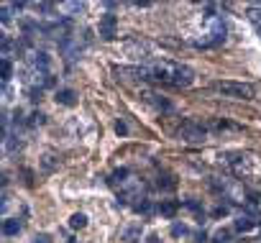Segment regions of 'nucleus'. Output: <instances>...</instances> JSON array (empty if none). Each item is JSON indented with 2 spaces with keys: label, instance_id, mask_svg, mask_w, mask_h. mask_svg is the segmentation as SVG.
<instances>
[{
  "label": "nucleus",
  "instance_id": "8",
  "mask_svg": "<svg viewBox=\"0 0 261 243\" xmlns=\"http://www.w3.org/2000/svg\"><path fill=\"white\" fill-rule=\"evenodd\" d=\"M141 235H144V225H141V223H128L125 228H120L118 240H120V243H139Z\"/></svg>",
  "mask_w": 261,
  "mask_h": 243
},
{
  "label": "nucleus",
  "instance_id": "11",
  "mask_svg": "<svg viewBox=\"0 0 261 243\" xmlns=\"http://www.w3.org/2000/svg\"><path fill=\"white\" fill-rule=\"evenodd\" d=\"M179 207H182V205H179L177 200H162V202L156 205V212H159V215H164V218H174Z\"/></svg>",
  "mask_w": 261,
  "mask_h": 243
},
{
  "label": "nucleus",
  "instance_id": "24",
  "mask_svg": "<svg viewBox=\"0 0 261 243\" xmlns=\"http://www.w3.org/2000/svg\"><path fill=\"white\" fill-rule=\"evenodd\" d=\"M115 133H128V126L125 123H115Z\"/></svg>",
  "mask_w": 261,
  "mask_h": 243
},
{
  "label": "nucleus",
  "instance_id": "18",
  "mask_svg": "<svg viewBox=\"0 0 261 243\" xmlns=\"http://www.w3.org/2000/svg\"><path fill=\"white\" fill-rule=\"evenodd\" d=\"M85 225H87V215H85V212H74V215L69 218V228H72V230H82Z\"/></svg>",
  "mask_w": 261,
  "mask_h": 243
},
{
  "label": "nucleus",
  "instance_id": "4",
  "mask_svg": "<svg viewBox=\"0 0 261 243\" xmlns=\"http://www.w3.org/2000/svg\"><path fill=\"white\" fill-rule=\"evenodd\" d=\"M220 159H223V164H225L233 174H238V177H251L253 169H256V156H253V154L233 151V154H225V156H220Z\"/></svg>",
  "mask_w": 261,
  "mask_h": 243
},
{
  "label": "nucleus",
  "instance_id": "10",
  "mask_svg": "<svg viewBox=\"0 0 261 243\" xmlns=\"http://www.w3.org/2000/svg\"><path fill=\"white\" fill-rule=\"evenodd\" d=\"M256 225H258L256 215H251V212H243V215H238V218H236V223H233V230H238V233H251Z\"/></svg>",
  "mask_w": 261,
  "mask_h": 243
},
{
  "label": "nucleus",
  "instance_id": "19",
  "mask_svg": "<svg viewBox=\"0 0 261 243\" xmlns=\"http://www.w3.org/2000/svg\"><path fill=\"white\" fill-rule=\"evenodd\" d=\"M57 11H62V13H82L85 11V3H59Z\"/></svg>",
  "mask_w": 261,
  "mask_h": 243
},
{
  "label": "nucleus",
  "instance_id": "13",
  "mask_svg": "<svg viewBox=\"0 0 261 243\" xmlns=\"http://www.w3.org/2000/svg\"><path fill=\"white\" fill-rule=\"evenodd\" d=\"M213 243H233V230L230 228H218L213 233Z\"/></svg>",
  "mask_w": 261,
  "mask_h": 243
},
{
  "label": "nucleus",
  "instance_id": "20",
  "mask_svg": "<svg viewBox=\"0 0 261 243\" xmlns=\"http://www.w3.org/2000/svg\"><path fill=\"white\" fill-rule=\"evenodd\" d=\"M172 235H174V238H190L192 230H190V225H185V223H174V225H172Z\"/></svg>",
  "mask_w": 261,
  "mask_h": 243
},
{
  "label": "nucleus",
  "instance_id": "1",
  "mask_svg": "<svg viewBox=\"0 0 261 243\" xmlns=\"http://www.w3.org/2000/svg\"><path fill=\"white\" fill-rule=\"evenodd\" d=\"M118 77L128 79H149L156 85H169V87H190L195 82V72L187 64L172 62V59H154L139 67H115Z\"/></svg>",
  "mask_w": 261,
  "mask_h": 243
},
{
  "label": "nucleus",
  "instance_id": "7",
  "mask_svg": "<svg viewBox=\"0 0 261 243\" xmlns=\"http://www.w3.org/2000/svg\"><path fill=\"white\" fill-rule=\"evenodd\" d=\"M97 34H100V39H102V41H113V39L118 36V18H115L113 13H105V16L100 18Z\"/></svg>",
  "mask_w": 261,
  "mask_h": 243
},
{
  "label": "nucleus",
  "instance_id": "26",
  "mask_svg": "<svg viewBox=\"0 0 261 243\" xmlns=\"http://www.w3.org/2000/svg\"><path fill=\"white\" fill-rule=\"evenodd\" d=\"M146 243H159V238H156V235H149V240H146Z\"/></svg>",
  "mask_w": 261,
  "mask_h": 243
},
{
  "label": "nucleus",
  "instance_id": "16",
  "mask_svg": "<svg viewBox=\"0 0 261 243\" xmlns=\"http://www.w3.org/2000/svg\"><path fill=\"white\" fill-rule=\"evenodd\" d=\"M248 21H251V23L256 26V31L261 34V3H258V6H251V8H248Z\"/></svg>",
  "mask_w": 261,
  "mask_h": 243
},
{
  "label": "nucleus",
  "instance_id": "2",
  "mask_svg": "<svg viewBox=\"0 0 261 243\" xmlns=\"http://www.w3.org/2000/svg\"><path fill=\"white\" fill-rule=\"evenodd\" d=\"M108 184L115 190V195H118L123 202H134V205H139V202L149 200V197H146V192H149L146 182H144L139 174H134L128 167L115 169V172L110 174Z\"/></svg>",
  "mask_w": 261,
  "mask_h": 243
},
{
  "label": "nucleus",
  "instance_id": "21",
  "mask_svg": "<svg viewBox=\"0 0 261 243\" xmlns=\"http://www.w3.org/2000/svg\"><path fill=\"white\" fill-rule=\"evenodd\" d=\"M134 210H136L139 215H144V218H149V215H151V212H154L156 207L151 205V200H144V202H139V205H134Z\"/></svg>",
  "mask_w": 261,
  "mask_h": 243
},
{
  "label": "nucleus",
  "instance_id": "3",
  "mask_svg": "<svg viewBox=\"0 0 261 243\" xmlns=\"http://www.w3.org/2000/svg\"><path fill=\"white\" fill-rule=\"evenodd\" d=\"M225 34H228V26L223 21V16H215V13H207L202 18V31L200 36L195 39L197 46L202 49H210V46H220L225 41Z\"/></svg>",
  "mask_w": 261,
  "mask_h": 243
},
{
  "label": "nucleus",
  "instance_id": "23",
  "mask_svg": "<svg viewBox=\"0 0 261 243\" xmlns=\"http://www.w3.org/2000/svg\"><path fill=\"white\" fill-rule=\"evenodd\" d=\"M31 243H51V238H49V235H44V233H41V235H36V238H34V240H31Z\"/></svg>",
  "mask_w": 261,
  "mask_h": 243
},
{
  "label": "nucleus",
  "instance_id": "27",
  "mask_svg": "<svg viewBox=\"0 0 261 243\" xmlns=\"http://www.w3.org/2000/svg\"><path fill=\"white\" fill-rule=\"evenodd\" d=\"M256 184H258V190H261V177H258V182H256Z\"/></svg>",
  "mask_w": 261,
  "mask_h": 243
},
{
  "label": "nucleus",
  "instance_id": "15",
  "mask_svg": "<svg viewBox=\"0 0 261 243\" xmlns=\"http://www.w3.org/2000/svg\"><path fill=\"white\" fill-rule=\"evenodd\" d=\"M156 187H159V190H164V192H172V190L177 187V182H174V177H172V174H164V177L159 174V179H156Z\"/></svg>",
  "mask_w": 261,
  "mask_h": 243
},
{
  "label": "nucleus",
  "instance_id": "14",
  "mask_svg": "<svg viewBox=\"0 0 261 243\" xmlns=\"http://www.w3.org/2000/svg\"><path fill=\"white\" fill-rule=\"evenodd\" d=\"M57 102H62V105H74V102H77L74 90H57Z\"/></svg>",
  "mask_w": 261,
  "mask_h": 243
},
{
  "label": "nucleus",
  "instance_id": "22",
  "mask_svg": "<svg viewBox=\"0 0 261 243\" xmlns=\"http://www.w3.org/2000/svg\"><path fill=\"white\" fill-rule=\"evenodd\" d=\"M185 207H187V210H192L197 218H202V215H205V210H202V205H200L197 200H185Z\"/></svg>",
  "mask_w": 261,
  "mask_h": 243
},
{
  "label": "nucleus",
  "instance_id": "9",
  "mask_svg": "<svg viewBox=\"0 0 261 243\" xmlns=\"http://www.w3.org/2000/svg\"><path fill=\"white\" fill-rule=\"evenodd\" d=\"M23 54V44L18 39H11V36H3V59H13V57H21Z\"/></svg>",
  "mask_w": 261,
  "mask_h": 243
},
{
  "label": "nucleus",
  "instance_id": "5",
  "mask_svg": "<svg viewBox=\"0 0 261 243\" xmlns=\"http://www.w3.org/2000/svg\"><path fill=\"white\" fill-rule=\"evenodd\" d=\"M213 90L220 92L223 97H233V100H251L253 97V87L246 82H215Z\"/></svg>",
  "mask_w": 261,
  "mask_h": 243
},
{
  "label": "nucleus",
  "instance_id": "6",
  "mask_svg": "<svg viewBox=\"0 0 261 243\" xmlns=\"http://www.w3.org/2000/svg\"><path fill=\"white\" fill-rule=\"evenodd\" d=\"M179 139L187 144H202L207 139V128L202 123H195V120H185L179 126Z\"/></svg>",
  "mask_w": 261,
  "mask_h": 243
},
{
  "label": "nucleus",
  "instance_id": "12",
  "mask_svg": "<svg viewBox=\"0 0 261 243\" xmlns=\"http://www.w3.org/2000/svg\"><path fill=\"white\" fill-rule=\"evenodd\" d=\"M23 230V223L18 220V218H6L3 220V235L6 238H13V235H18Z\"/></svg>",
  "mask_w": 261,
  "mask_h": 243
},
{
  "label": "nucleus",
  "instance_id": "17",
  "mask_svg": "<svg viewBox=\"0 0 261 243\" xmlns=\"http://www.w3.org/2000/svg\"><path fill=\"white\" fill-rule=\"evenodd\" d=\"M0 72H3V87L11 82V77H13V62H8V59H0Z\"/></svg>",
  "mask_w": 261,
  "mask_h": 243
},
{
  "label": "nucleus",
  "instance_id": "25",
  "mask_svg": "<svg viewBox=\"0 0 261 243\" xmlns=\"http://www.w3.org/2000/svg\"><path fill=\"white\" fill-rule=\"evenodd\" d=\"M225 212H228V207H215V210H213V215H215V218H223Z\"/></svg>",
  "mask_w": 261,
  "mask_h": 243
}]
</instances>
